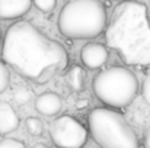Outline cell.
I'll list each match as a JSON object with an SVG mask.
<instances>
[{
	"label": "cell",
	"instance_id": "obj_13",
	"mask_svg": "<svg viewBox=\"0 0 150 148\" xmlns=\"http://www.w3.org/2000/svg\"><path fill=\"white\" fill-rule=\"evenodd\" d=\"M31 96H32V92L28 87H25V86L16 87L15 92H13V99H15V102L18 105H26V103H29Z\"/></svg>",
	"mask_w": 150,
	"mask_h": 148
},
{
	"label": "cell",
	"instance_id": "obj_17",
	"mask_svg": "<svg viewBox=\"0 0 150 148\" xmlns=\"http://www.w3.org/2000/svg\"><path fill=\"white\" fill-rule=\"evenodd\" d=\"M142 96L144 99V102L150 105V74L146 76V79L142 84Z\"/></svg>",
	"mask_w": 150,
	"mask_h": 148
},
{
	"label": "cell",
	"instance_id": "obj_1",
	"mask_svg": "<svg viewBox=\"0 0 150 148\" xmlns=\"http://www.w3.org/2000/svg\"><path fill=\"white\" fill-rule=\"evenodd\" d=\"M1 58L23 79L45 84L69 64L66 48L26 20L10 25L3 38Z\"/></svg>",
	"mask_w": 150,
	"mask_h": 148
},
{
	"label": "cell",
	"instance_id": "obj_14",
	"mask_svg": "<svg viewBox=\"0 0 150 148\" xmlns=\"http://www.w3.org/2000/svg\"><path fill=\"white\" fill-rule=\"evenodd\" d=\"M9 81H10V74L7 65L0 60V95L9 87Z\"/></svg>",
	"mask_w": 150,
	"mask_h": 148
},
{
	"label": "cell",
	"instance_id": "obj_19",
	"mask_svg": "<svg viewBox=\"0 0 150 148\" xmlns=\"http://www.w3.org/2000/svg\"><path fill=\"white\" fill-rule=\"evenodd\" d=\"M32 148H50L47 144H42V142H38V144H35Z\"/></svg>",
	"mask_w": 150,
	"mask_h": 148
},
{
	"label": "cell",
	"instance_id": "obj_4",
	"mask_svg": "<svg viewBox=\"0 0 150 148\" xmlns=\"http://www.w3.org/2000/svg\"><path fill=\"white\" fill-rule=\"evenodd\" d=\"M88 128L100 148H140L139 138L125 118L111 107H95L89 112Z\"/></svg>",
	"mask_w": 150,
	"mask_h": 148
},
{
	"label": "cell",
	"instance_id": "obj_9",
	"mask_svg": "<svg viewBox=\"0 0 150 148\" xmlns=\"http://www.w3.org/2000/svg\"><path fill=\"white\" fill-rule=\"evenodd\" d=\"M61 107H63V102L57 93L45 92L35 99V109L42 116H55L60 113Z\"/></svg>",
	"mask_w": 150,
	"mask_h": 148
},
{
	"label": "cell",
	"instance_id": "obj_16",
	"mask_svg": "<svg viewBox=\"0 0 150 148\" xmlns=\"http://www.w3.org/2000/svg\"><path fill=\"white\" fill-rule=\"evenodd\" d=\"M0 148H25V144L15 138H4L0 141Z\"/></svg>",
	"mask_w": 150,
	"mask_h": 148
},
{
	"label": "cell",
	"instance_id": "obj_11",
	"mask_svg": "<svg viewBox=\"0 0 150 148\" xmlns=\"http://www.w3.org/2000/svg\"><path fill=\"white\" fill-rule=\"evenodd\" d=\"M66 81H67V86L70 87L71 92L80 93L85 89V71H83V68L80 65H71L67 70Z\"/></svg>",
	"mask_w": 150,
	"mask_h": 148
},
{
	"label": "cell",
	"instance_id": "obj_18",
	"mask_svg": "<svg viewBox=\"0 0 150 148\" xmlns=\"http://www.w3.org/2000/svg\"><path fill=\"white\" fill-rule=\"evenodd\" d=\"M143 147L150 148V125L147 126V129L144 131V137H143Z\"/></svg>",
	"mask_w": 150,
	"mask_h": 148
},
{
	"label": "cell",
	"instance_id": "obj_8",
	"mask_svg": "<svg viewBox=\"0 0 150 148\" xmlns=\"http://www.w3.org/2000/svg\"><path fill=\"white\" fill-rule=\"evenodd\" d=\"M32 7V0H0V19L12 20L26 15Z\"/></svg>",
	"mask_w": 150,
	"mask_h": 148
},
{
	"label": "cell",
	"instance_id": "obj_2",
	"mask_svg": "<svg viewBox=\"0 0 150 148\" xmlns=\"http://www.w3.org/2000/svg\"><path fill=\"white\" fill-rule=\"evenodd\" d=\"M103 32L108 45L125 64L150 65V19L143 3L121 1Z\"/></svg>",
	"mask_w": 150,
	"mask_h": 148
},
{
	"label": "cell",
	"instance_id": "obj_10",
	"mask_svg": "<svg viewBox=\"0 0 150 148\" xmlns=\"http://www.w3.org/2000/svg\"><path fill=\"white\" fill-rule=\"evenodd\" d=\"M19 116L7 102H0V134L7 135L19 128Z\"/></svg>",
	"mask_w": 150,
	"mask_h": 148
},
{
	"label": "cell",
	"instance_id": "obj_20",
	"mask_svg": "<svg viewBox=\"0 0 150 148\" xmlns=\"http://www.w3.org/2000/svg\"><path fill=\"white\" fill-rule=\"evenodd\" d=\"M85 103H88V102H86V100H83V102H79V107H85V106H86Z\"/></svg>",
	"mask_w": 150,
	"mask_h": 148
},
{
	"label": "cell",
	"instance_id": "obj_3",
	"mask_svg": "<svg viewBox=\"0 0 150 148\" xmlns=\"http://www.w3.org/2000/svg\"><path fill=\"white\" fill-rule=\"evenodd\" d=\"M108 13L100 0H70L58 15L57 26L63 36L93 39L105 31Z\"/></svg>",
	"mask_w": 150,
	"mask_h": 148
},
{
	"label": "cell",
	"instance_id": "obj_6",
	"mask_svg": "<svg viewBox=\"0 0 150 148\" xmlns=\"http://www.w3.org/2000/svg\"><path fill=\"white\" fill-rule=\"evenodd\" d=\"M51 141L58 148H82L88 141V129L73 116H58L50 129Z\"/></svg>",
	"mask_w": 150,
	"mask_h": 148
},
{
	"label": "cell",
	"instance_id": "obj_12",
	"mask_svg": "<svg viewBox=\"0 0 150 148\" xmlns=\"http://www.w3.org/2000/svg\"><path fill=\"white\" fill-rule=\"evenodd\" d=\"M25 128H26L28 134H31L32 137H40L44 132V123H42V121L38 119V118H34V116L26 118Z\"/></svg>",
	"mask_w": 150,
	"mask_h": 148
},
{
	"label": "cell",
	"instance_id": "obj_5",
	"mask_svg": "<svg viewBox=\"0 0 150 148\" xmlns=\"http://www.w3.org/2000/svg\"><path fill=\"white\" fill-rule=\"evenodd\" d=\"M92 90L98 100L111 109L125 107L137 96L139 81L136 74L125 65H112L99 71L93 81Z\"/></svg>",
	"mask_w": 150,
	"mask_h": 148
},
{
	"label": "cell",
	"instance_id": "obj_15",
	"mask_svg": "<svg viewBox=\"0 0 150 148\" xmlns=\"http://www.w3.org/2000/svg\"><path fill=\"white\" fill-rule=\"evenodd\" d=\"M32 4L38 10L48 13L51 10H54V7L57 6V0H32Z\"/></svg>",
	"mask_w": 150,
	"mask_h": 148
},
{
	"label": "cell",
	"instance_id": "obj_7",
	"mask_svg": "<svg viewBox=\"0 0 150 148\" xmlns=\"http://www.w3.org/2000/svg\"><path fill=\"white\" fill-rule=\"evenodd\" d=\"M109 52L105 45L98 44V42H89L83 45L80 49V60L83 65L89 70H98L105 65L108 61Z\"/></svg>",
	"mask_w": 150,
	"mask_h": 148
},
{
	"label": "cell",
	"instance_id": "obj_21",
	"mask_svg": "<svg viewBox=\"0 0 150 148\" xmlns=\"http://www.w3.org/2000/svg\"><path fill=\"white\" fill-rule=\"evenodd\" d=\"M0 41H1V29H0Z\"/></svg>",
	"mask_w": 150,
	"mask_h": 148
}]
</instances>
